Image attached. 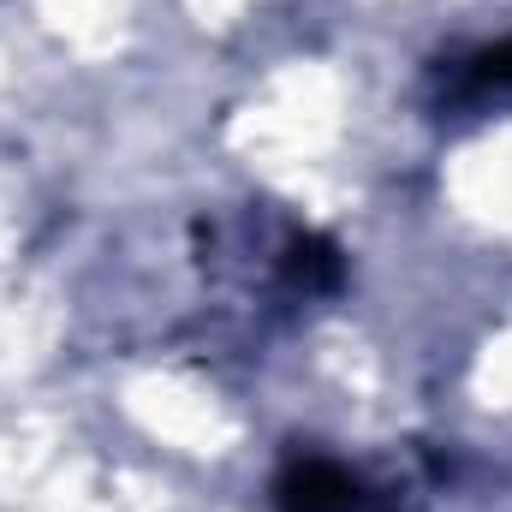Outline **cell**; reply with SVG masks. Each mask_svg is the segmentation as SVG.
<instances>
[{"mask_svg": "<svg viewBox=\"0 0 512 512\" xmlns=\"http://www.w3.org/2000/svg\"><path fill=\"white\" fill-rule=\"evenodd\" d=\"M286 274L298 280V286H334L340 280V256L328 239H298L292 245V262H286Z\"/></svg>", "mask_w": 512, "mask_h": 512, "instance_id": "3957f363", "label": "cell"}, {"mask_svg": "<svg viewBox=\"0 0 512 512\" xmlns=\"http://www.w3.org/2000/svg\"><path fill=\"white\" fill-rule=\"evenodd\" d=\"M274 512H393V501L340 459L292 453L274 477Z\"/></svg>", "mask_w": 512, "mask_h": 512, "instance_id": "6da1fadb", "label": "cell"}, {"mask_svg": "<svg viewBox=\"0 0 512 512\" xmlns=\"http://www.w3.org/2000/svg\"><path fill=\"white\" fill-rule=\"evenodd\" d=\"M489 96H512V36L495 42V48H477L453 66L447 78V102H489Z\"/></svg>", "mask_w": 512, "mask_h": 512, "instance_id": "7a4b0ae2", "label": "cell"}]
</instances>
